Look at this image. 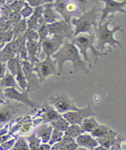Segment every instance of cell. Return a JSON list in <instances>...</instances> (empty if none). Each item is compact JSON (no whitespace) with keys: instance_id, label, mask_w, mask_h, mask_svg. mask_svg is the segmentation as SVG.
Wrapping results in <instances>:
<instances>
[{"instance_id":"obj_24","label":"cell","mask_w":126,"mask_h":150,"mask_svg":"<svg viewBox=\"0 0 126 150\" xmlns=\"http://www.w3.org/2000/svg\"><path fill=\"white\" fill-rule=\"evenodd\" d=\"M99 125V124L94 118V116H92L84 119L80 126H81V128L83 132H91Z\"/></svg>"},{"instance_id":"obj_17","label":"cell","mask_w":126,"mask_h":150,"mask_svg":"<svg viewBox=\"0 0 126 150\" xmlns=\"http://www.w3.org/2000/svg\"><path fill=\"white\" fill-rule=\"evenodd\" d=\"M42 112L44 122H51L52 120L62 116L52 106H49L46 103L42 106Z\"/></svg>"},{"instance_id":"obj_14","label":"cell","mask_w":126,"mask_h":150,"mask_svg":"<svg viewBox=\"0 0 126 150\" xmlns=\"http://www.w3.org/2000/svg\"><path fill=\"white\" fill-rule=\"evenodd\" d=\"M43 19L47 24H52V23L57 21V19H59L60 21L62 20L61 16L58 13H57L55 10L52 1L44 4Z\"/></svg>"},{"instance_id":"obj_19","label":"cell","mask_w":126,"mask_h":150,"mask_svg":"<svg viewBox=\"0 0 126 150\" xmlns=\"http://www.w3.org/2000/svg\"><path fill=\"white\" fill-rule=\"evenodd\" d=\"M53 4L56 12L60 14L64 17V21L66 24L71 25V20L73 15L68 13L66 9V1H59V0H58V1H55Z\"/></svg>"},{"instance_id":"obj_6","label":"cell","mask_w":126,"mask_h":150,"mask_svg":"<svg viewBox=\"0 0 126 150\" xmlns=\"http://www.w3.org/2000/svg\"><path fill=\"white\" fill-rule=\"evenodd\" d=\"M49 100L57 109V111L59 113L64 114L69 111H78L80 109L76 106L70 96L64 92L55 96H51Z\"/></svg>"},{"instance_id":"obj_15","label":"cell","mask_w":126,"mask_h":150,"mask_svg":"<svg viewBox=\"0 0 126 150\" xmlns=\"http://www.w3.org/2000/svg\"><path fill=\"white\" fill-rule=\"evenodd\" d=\"M40 47H41V45L39 43V42L36 40H28L26 42L28 61L30 62L32 66H33L36 62H39L37 57V54Z\"/></svg>"},{"instance_id":"obj_27","label":"cell","mask_w":126,"mask_h":150,"mask_svg":"<svg viewBox=\"0 0 126 150\" xmlns=\"http://www.w3.org/2000/svg\"><path fill=\"white\" fill-rule=\"evenodd\" d=\"M15 77L16 78V80L18 82V84H19V86L23 90H24V91H27V88H28V85H27V82L25 79L24 72L22 71V65L19 68L18 71H17Z\"/></svg>"},{"instance_id":"obj_7","label":"cell","mask_w":126,"mask_h":150,"mask_svg":"<svg viewBox=\"0 0 126 150\" xmlns=\"http://www.w3.org/2000/svg\"><path fill=\"white\" fill-rule=\"evenodd\" d=\"M95 116H96V113L92 111L89 104H88V106L79 109L78 111H69L63 114V117L70 124L79 125L84 119Z\"/></svg>"},{"instance_id":"obj_5","label":"cell","mask_w":126,"mask_h":150,"mask_svg":"<svg viewBox=\"0 0 126 150\" xmlns=\"http://www.w3.org/2000/svg\"><path fill=\"white\" fill-rule=\"evenodd\" d=\"M33 71L36 72L39 84L50 75H59L57 61L51 56H46L43 61L36 62L33 66Z\"/></svg>"},{"instance_id":"obj_20","label":"cell","mask_w":126,"mask_h":150,"mask_svg":"<svg viewBox=\"0 0 126 150\" xmlns=\"http://www.w3.org/2000/svg\"><path fill=\"white\" fill-rule=\"evenodd\" d=\"M15 42L18 45V55L20 59H24V60L28 61L27 52L26 48V42L27 40L24 35V33H22L15 40Z\"/></svg>"},{"instance_id":"obj_32","label":"cell","mask_w":126,"mask_h":150,"mask_svg":"<svg viewBox=\"0 0 126 150\" xmlns=\"http://www.w3.org/2000/svg\"><path fill=\"white\" fill-rule=\"evenodd\" d=\"M63 135H64L63 132L57 130L55 129H53L52 135H51L50 139L49 140L50 145H52V144H54L57 142H60L62 140V138H63Z\"/></svg>"},{"instance_id":"obj_18","label":"cell","mask_w":126,"mask_h":150,"mask_svg":"<svg viewBox=\"0 0 126 150\" xmlns=\"http://www.w3.org/2000/svg\"><path fill=\"white\" fill-rule=\"evenodd\" d=\"M76 143L78 145H81L85 148H88L94 150L98 145V142L92 137L89 135L82 134L76 137Z\"/></svg>"},{"instance_id":"obj_39","label":"cell","mask_w":126,"mask_h":150,"mask_svg":"<svg viewBox=\"0 0 126 150\" xmlns=\"http://www.w3.org/2000/svg\"><path fill=\"white\" fill-rule=\"evenodd\" d=\"M6 72V67L4 64L0 63V78L4 77V75Z\"/></svg>"},{"instance_id":"obj_38","label":"cell","mask_w":126,"mask_h":150,"mask_svg":"<svg viewBox=\"0 0 126 150\" xmlns=\"http://www.w3.org/2000/svg\"><path fill=\"white\" fill-rule=\"evenodd\" d=\"M28 4L30 5V6L32 8L33 7H38L41 6L42 5L45 4L46 3H48V1H28Z\"/></svg>"},{"instance_id":"obj_30","label":"cell","mask_w":126,"mask_h":150,"mask_svg":"<svg viewBox=\"0 0 126 150\" xmlns=\"http://www.w3.org/2000/svg\"><path fill=\"white\" fill-rule=\"evenodd\" d=\"M15 57H16V54L11 50L8 46H6L2 52L1 59L3 61H9L10 59L14 58Z\"/></svg>"},{"instance_id":"obj_9","label":"cell","mask_w":126,"mask_h":150,"mask_svg":"<svg viewBox=\"0 0 126 150\" xmlns=\"http://www.w3.org/2000/svg\"><path fill=\"white\" fill-rule=\"evenodd\" d=\"M26 106L22 103H10L9 106L0 111V122H6L18 117L27 110Z\"/></svg>"},{"instance_id":"obj_35","label":"cell","mask_w":126,"mask_h":150,"mask_svg":"<svg viewBox=\"0 0 126 150\" xmlns=\"http://www.w3.org/2000/svg\"><path fill=\"white\" fill-rule=\"evenodd\" d=\"M26 3L25 1H15L10 4V9L13 10L14 12L19 13V11L23 9V7Z\"/></svg>"},{"instance_id":"obj_11","label":"cell","mask_w":126,"mask_h":150,"mask_svg":"<svg viewBox=\"0 0 126 150\" xmlns=\"http://www.w3.org/2000/svg\"><path fill=\"white\" fill-rule=\"evenodd\" d=\"M4 95L10 100H16L31 108H36L38 106V103L29 99L27 91L20 93L14 87H9L4 90Z\"/></svg>"},{"instance_id":"obj_4","label":"cell","mask_w":126,"mask_h":150,"mask_svg":"<svg viewBox=\"0 0 126 150\" xmlns=\"http://www.w3.org/2000/svg\"><path fill=\"white\" fill-rule=\"evenodd\" d=\"M95 39V32L92 33L91 35L80 33L76 37H74L72 42L74 45H75V47L78 48L79 50V54L83 55L84 61L88 63L90 68H92V63L88 54V49H90L92 52V55L95 59V64H97V61L99 57H102L107 55V53L100 52L95 48L94 45Z\"/></svg>"},{"instance_id":"obj_31","label":"cell","mask_w":126,"mask_h":150,"mask_svg":"<svg viewBox=\"0 0 126 150\" xmlns=\"http://www.w3.org/2000/svg\"><path fill=\"white\" fill-rule=\"evenodd\" d=\"M24 35L26 38L27 41H28V40H36V41H38V39H39L37 31L33 29V28H27V29L24 32Z\"/></svg>"},{"instance_id":"obj_37","label":"cell","mask_w":126,"mask_h":150,"mask_svg":"<svg viewBox=\"0 0 126 150\" xmlns=\"http://www.w3.org/2000/svg\"><path fill=\"white\" fill-rule=\"evenodd\" d=\"M14 150H30L28 149V146H27V143L25 142L24 140H20L19 143H18V145H16Z\"/></svg>"},{"instance_id":"obj_44","label":"cell","mask_w":126,"mask_h":150,"mask_svg":"<svg viewBox=\"0 0 126 150\" xmlns=\"http://www.w3.org/2000/svg\"><path fill=\"white\" fill-rule=\"evenodd\" d=\"M0 96H1V92H0Z\"/></svg>"},{"instance_id":"obj_21","label":"cell","mask_w":126,"mask_h":150,"mask_svg":"<svg viewBox=\"0 0 126 150\" xmlns=\"http://www.w3.org/2000/svg\"><path fill=\"white\" fill-rule=\"evenodd\" d=\"M52 132V127L51 125L45 124L42 125L36 130V135L41 138L42 141L44 143L49 142L50 139L51 135Z\"/></svg>"},{"instance_id":"obj_12","label":"cell","mask_w":126,"mask_h":150,"mask_svg":"<svg viewBox=\"0 0 126 150\" xmlns=\"http://www.w3.org/2000/svg\"><path fill=\"white\" fill-rule=\"evenodd\" d=\"M105 3V7L103 9H100L102 11V15L100 17V22L99 24H102V22L108 17V14L111 13L112 15L114 13L119 12L122 13H126L125 7L126 5V1H124L121 3H119L113 0H104Z\"/></svg>"},{"instance_id":"obj_29","label":"cell","mask_w":126,"mask_h":150,"mask_svg":"<svg viewBox=\"0 0 126 150\" xmlns=\"http://www.w3.org/2000/svg\"><path fill=\"white\" fill-rule=\"evenodd\" d=\"M1 83L3 86H8V88L9 87L16 88L18 86V84L15 82L14 77H13V75L9 72V71L6 74L5 77H4Z\"/></svg>"},{"instance_id":"obj_3","label":"cell","mask_w":126,"mask_h":150,"mask_svg":"<svg viewBox=\"0 0 126 150\" xmlns=\"http://www.w3.org/2000/svg\"><path fill=\"white\" fill-rule=\"evenodd\" d=\"M100 7L95 5L88 12L84 11L82 16L79 19H75L74 17L71 19V24L75 26V30L74 32V37L80 33H89L91 35L94 32V27H97V19L99 17V11Z\"/></svg>"},{"instance_id":"obj_34","label":"cell","mask_w":126,"mask_h":150,"mask_svg":"<svg viewBox=\"0 0 126 150\" xmlns=\"http://www.w3.org/2000/svg\"><path fill=\"white\" fill-rule=\"evenodd\" d=\"M33 13V9L29 6L27 3L25 4V7L20 11L21 16L24 17V19H26L27 17L30 16Z\"/></svg>"},{"instance_id":"obj_2","label":"cell","mask_w":126,"mask_h":150,"mask_svg":"<svg viewBox=\"0 0 126 150\" xmlns=\"http://www.w3.org/2000/svg\"><path fill=\"white\" fill-rule=\"evenodd\" d=\"M113 15L110 16L108 21L104 24H99V27H94V32L95 38H97V45H96V49L100 51H104L105 49V45L108 44L109 51H112L111 47L116 48V45H118L120 48H123V46L119 40L114 38V34L117 31H121L124 32V30L121 25L114 24L113 29H109L108 25L112 21Z\"/></svg>"},{"instance_id":"obj_33","label":"cell","mask_w":126,"mask_h":150,"mask_svg":"<svg viewBox=\"0 0 126 150\" xmlns=\"http://www.w3.org/2000/svg\"><path fill=\"white\" fill-rule=\"evenodd\" d=\"M29 142L31 150H37L39 147V140L35 134H34L31 137L29 138Z\"/></svg>"},{"instance_id":"obj_41","label":"cell","mask_w":126,"mask_h":150,"mask_svg":"<svg viewBox=\"0 0 126 150\" xmlns=\"http://www.w3.org/2000/svg\"><path fill=\"white\" fill-rule=\"evenodd\" d=\"M49 145H44L38 147L37 150H49Z\"/></svg>"},{"instance_id":"obj_28","label":"cell","mask_w":126,"mask_h":150,"mask_svg":"<svg viewBox=\"0 0 126 150\" xmlns=\"http://www.w3.org/2000/svg\"><path fill=\"white\" fill-rule=\"evenodd\" d=\"M111 130V129L109 128V127L107 125H99L91 132V133L93 136L97 138H100L108 134Z\"/></svg>"},{"instance_id":"obj_1","label":"cell","mask_w":126,"mask_h":150,"mask_svg":"<svg viewBox=\"0 0 126 150\" xmlns=\"http://www.w3.org/2000/svg\"><path fill=\"white\" fill-rule=\"evenodd\" d=\"M51 57L57 61L59 75L64 73V65L67 61L73 63L74 72H81L85 74L90 72L85 66V62L82 59L78 49L73 42L69 43L65 40L63 47Z\"/></svg>"},{"instance_id":"obj_22","label":"cell","mask_w":126,"mask_h":150,"mask_svg":"<svg viewBox=\"0 0 126 150\" xmlns=\"http://www.w3.org/2000/svg\"><path fill=\"white\" fill-rule=\"evenodd\" d=\"M36 31L38 32L39 39V43L41 45L42 42L44 41L46 38H48V36L49 35V31H48L47 24L44 21L43 19V16L39 19L38 21V27Z\"/></svg>"},{"instance_id":"obj_13","label":"cell","mask_w":126,"mask_h":150,"mask_svg":"<svg viewBox=\"0 0 126 150\" xmlns=\"http://www.w3.org/2000/svg\"><path fill=\"white\" fill-rule=\"evenodd\" d=\"M49 33L52 35H65L66 38H70L72 33L71 25L64 21L60 20L59 21H56L52 24H47Z\"/></svg>"},{"instance_id":"obj_40","label":"cell","mask_w":126,"mask_h":150,"mask_svg":"<svg viewBox=\"0 0 126 150\" xmlns=\"http://www.w3.org/2000/svg\"><path fill=\"white\" fill-rule=\"evenodd\" d=\"M111 150H122V148L119 143H117L111 147Z\"/></svg>"},{"instance_id":"obj_42","label":"cell","mask_w":126,"mask_h":150,"mask_svg":"<svg viewBox=\"0 0 126 150\" xmlns=\"http://www.w3.org/2000/svg\"><path fill=\"white\" fill-rule=\"evenodd\" d=\"M94 150H108V149L103 146H99V147H96Z\"/></svg>"},{"instance_id":"obj_25","label":"cell","mask_w":126,"mask_h":150,"mask_svg":"<svg viewBox=\"0 0 126 150\" xmlns=\"http://www.w3.org/2000/svg\"><path fill=\"white\" fill-rule=\"evenodd\" d=\"M51 126L52 129L60 130V131H65L68 127L70 126V124L62 117V116L59 118H57L50 122Z\"/></svg>"},{"instance_id":"obj_8","label":"cell","mask_w":126,"mask_h":150,"mask_svg":"<svg viewBox=\"0 0 126 150\" xmlns=\"http://www.w3.org/2000/svg\"><path fill=\"white\" fill-rule=\"evenodd\" d=\"M66 37L63 35H55L46 38L41 43L43 53L46 56H51L58 51L60 46L65 41Z\"/></svg>"},{"instance_id":"obj_16","label":"cell","mask_w":126,"mask_h":150,"mask_svg":"<svg viewBox=\"0 0 126 150\" xmlns=\"http://www.w3.org/2000/svg\"><path fill=\"white\" fill-rule=\"evenodd\" d=\"M120 137H121L116 132L111 130L106 135L100 138H97V139L96 140L98 142V143L100 144L102 146L108 149L112 147L113 145H116V144L119 143V141L121 140Z\"/></svg>"},{"instance_id":"obj_23","label":"cell","mask_w":126,"mask_h":150,"mask_svg":"<svg viewBox=\"0 0 126 150\" xmlns=\"http://www.w3.org/2000/svg\"><path fill=\"white\" fill-rule=\"evenodd\" d=\"M27 22L26 19H20L16 24H13V28L14 31V36H13V40H15L19 35L24 33L26 30L27 29Z\"/></svg>"},{"instance_id":"obj_26","label":"cell","mask_w":126,"mask_h":150,"mask_svg":"<svg viewBox=\"0 0 126 150\" xmlns=\"http://www.w3.org/2000/svg\"><path fill=\"white\" fill-rule=\"evenodd\" d=\"M81 126L77 124L71 125L68 127V129L65 131V135L71 138H76L79 135L83 134Z\"/></svg>"},{"instance_id":"obj_36","label":"cell","mask_w":126,"mask_h":150,"mask_svg":"<svg viewBox=\"0 0 126 150\" xmlns=\"http://www.w3.org/2000/svg\"><path fill=\"white\" fill-rule=\"evenodd\" d=\"M9 17H10L11 23L16 24V23H18L19 21H20L21 15L19 13L13 11V12L10 13V14L9 15Z\"/></svg>"},{"instance_id":"obj_43","label":"cell","mask_w":126,"mask_h":150,"mask_svg":"<svg viewBox=\"0 0 126 150\" xmlns=\"http://www.w3.org/2000/svg\"><path fill=\"white\" fill-rule=\"evenodd\" d=\"M76 150H88V149L86 148H80L76 149Z\"/></svg>"},{"instance_id":"obj_10","label":"cell","mask_w":126,"mask_h":150,"mask_svg":"<svg viewBox=\"0 0 126 150\" xmlns=\"http://www.w3.org/2000/svg\"><path fill=\"white\" fill-rule=\"evenodd\" d=\"M21 63L22 71L24 72L28 85L27 91L32 92L38 90L40 85L39 79L37 75L33 72V66L31 65L30 62L28 61L24 60Z\"/></svg>"}]
</instances>
